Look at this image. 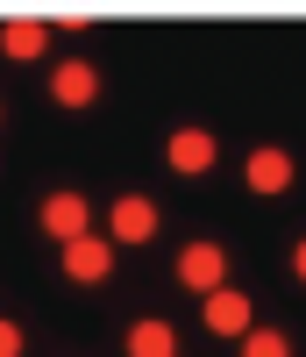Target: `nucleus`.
<instances>
[{"mask_svg":"<svg viewBox=\"0 0 306 357\" xmlns=\"http://www.w3.org/2000/svg\"><path fill=\"white\" fill-rule=\"evenodd\" d=\"M86 222H93L86 193H50V200H43V236H57V243H79Z\"/></svg>","mask_w":306,"mask_h":357,"instance_id":"1","label":"nucleus"},{"mask_svg":"<svg viewBox=\"0 0 306 357\" xmlns=\"http://www.w3.org/2000/svg\"><path fill=\"white\" fill-rule=\"evenodd\" d=\"M178 279H186L193 293H214V286L228 279V250L221 243H193L186 257H178Z\"/></svg>","mask_w":306,"mask_h":357,"instance_id":"2","label":"nucleus"},{"mask_svg":"<svg viewBox=\"0 0 306 357\" xmlns=\"http://www.w3.org/2000/svg\"><path fill=\"white\" fill-rule=\"evenodd\" d=\"M114 243H150L157 236V200H143V193H129V200H114Z\"/></svg>","mask_w":306,"mask_h":357,"instance_id":"3","label":"nucleus"},{"mask_svg":"<svg viewBox=\"0 0 306 357\" xmlns=\"http://www.w3.org/2000/svg\"><path fill=\"white\" fill-rule=\"evenodd\" d=\"M65 272H72L79 286H100V279L114 272V250L100 243V236H79V243H65Z\"/></svg>","mask_w":306,"mask_h":357,"instance_id":"4","label":"nucleus"},{"mask_svg":"<svg viewBox=\"0 0 306 357\" xmlns=\"http://www.w3.org/2000/svg\"><path fill=\"white\" fill-rule=\"evenodd\" d=\"M200 314H207V329H214V336H242V329H250V301H242L235 286H214Z\"/></svg>","mask_w":306,"mask_h":357,"instance_id":"5","label":"nucleus"},{"mask_svg":"<svg viewBox=\"0 0 306 357\" xmlns=\"http://www.w3.org/2000/svg\"><path fill=\"white\" fill-rule=\"evenodd\" d=\"M50 93L65 100V107H86V100L100 93V72H93V65H79V57H72V65H57V72H50Z\"/></svg>","mask_w":306,"mask_h":357,"instance_id":"6","label":"nucleus"},{"mask_svg":"<svg viewBox=\"0 0 306 357\" xmlns=\"http://www.w3.org/2000/svg\"><path fill=\"white\" fill-rule=\"evenodd\" d=\"M43 43H50L43 15H15L8 29H0V50H8V57H43Z\"/></svg>","mask_w":306,"mask_h":357,"instance_id":"7","label":"nucleus"},{"mask_svg":"<svg viewBox=\"0 0 306 357\" xmlns=\"http://www.w3.org/2000/svg\"><path fill=\"white\" fill-rule=\"evenodd\" d=\"M214 151H221V143H214L207 129H178V136H171V172H186V178H193V172L214 165Z\"/></svg>","mask_w":306,"mask_h":357,"instance_id":"8","label":"nucleus"},{"mask_svg":"<svg viewBox=\"0 0 306 357\" xmlns=\"http://www.w3.org/2000/svg\"><path fill=\"white\" fill-rule=\"evenodd\" d=\"M292 186V158L285 151H250V193H285Z\"/></svg>","mask_w":306,"mask_h":357,"instance_id":"9","label":"nucleus"},{"mask_svg":"<svg viewBox=\"0 0 306 357\" xmlns=\"http://www.w3.org/2000/svg\"><path fill=\"white\" fill-rule=\"evenodd\" d=\"M171 350H178V336H171L164 314H150V321H136V329H129V357H171Z\"/></svg>","mask_w":306,"mask_h":357,"instance_id":"10","label":"nucleus"},{"mask_svg":"<svg viewBox=\"0 0 306 357\" xmlns=\"http://www.w3.org/2000/svg\"><path fill=\"white\" fill-rule=\"evenodd\" d=\"M242 357H292V343L278 329H242Z\"/></svg>","mask_w":306,"mask_h":357,"instance_id":"11","label":"nucleus"},{"mask_svg":"<svg viewBox=\"0 0 306 357\" xmlns=\"http://www.w3.org/2000/svg\"><path fill=\"white\" fill-rule=\"evenodd\" d=\"M0 357H22V329L15 321H0Z\"/></svg>","mask_w":306,"mask_h":357,"instance_id":"12","label":"nucleus"}]
</instances>
